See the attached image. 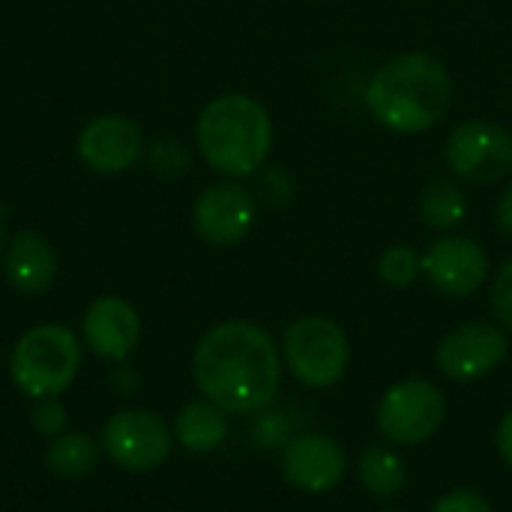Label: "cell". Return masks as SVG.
Listing matches in <instances>:
<instances>
[{"label":"cell","mask_w":512,"mask_h":512,"mask_svg":"<svg viewBox=\"0 0 512 512\" xmlns=\"http://www.w3.org/2000/svg\"><path fill=\"white\" fill-rule=\"evenodd\" d=\"M282 348L255 321L210 327L192 354V378L201 396L225 414H261L282 387Z\"/></svg>","instance_id":"6da1fadb"},{"label":"cell","mask_w":512,"mask_h":512,"mask_svg":"<svg viewBox=\"0 0 512 512\" xmlns=\"http://www.w3.org/2000/svg\"><path fill=\"white\" fill-rule=\"evenodd\" d=\"M453 90V75L438 54L402 51L372 72L363 105L393 135H426L447 117Z\"/></svg>","instance_id":"7a4b0ae2"},{"label":"cell","mask_w":512,"mask_h":512,"mask_svg":"<svg viewBox=\"0 0 512 512\" xmlns=\"http://www.w3.org/2000/svg\"><path fill=\"white\" fill-rule=\"evenodd\" d=\"M273 141V117L267 105L249 93H219L195 120V147L225 180L255 177L270 162Z\"/></svg>","instance_id":"3957f363"},{"label":"cell","mask_w":512,"mask_h":512,"mask_svg":"<svg viewBox=\"0 0 512 512\" xmlns=\"http://www.w3.org/2000/svg\"><path fill=\"white\" fill-rule=\"evenodd\" d=\"M81 369V342L66 324H36L9 351V378L21 396L60 399Z\"/></svg>","instance_id":"277c9868"},{"label":"cell","mask_w":512,"mask_h":512,"mask_svg":"<svg viewBox=\"0 0 512 512\" xmlns=\"http://www.w3.org/2000/svg\"><path fill=\"white\" fill-rule=\"evenodd\" d=\"M282 363L309 390L336 387L351 366L348 333L324 315H303L282 336Z\"/></svg>","instance_id":"5b68a950"},{"label":"cell","mask_w":512,"mask_h":512,"mask_svg":"<svg viewBox=\"0 0 512 512\" xmlns=\"http://www.w3.org/2000/svg\"><path fill=\"white\" fill-rule=\"evenodd\" d=\"M447 420V396L426 378H405L384 390L375 423L393 447L429 444Z\"/></svg>","instance_id":"8992f818"},{"label":"cell","mask_w":512,"mask_h":512,"mask_svg":"<svg viewBox=\"0 0 512 512\" xmlns=\"http://www.w3.org/2000/svg\"><path fill=\"white\" fill-rule=\"evenodd\" d=\"M444 162L471 186L498 183L512 174V129L486 117L462 120L444 141Z\"/></svg>","instance_id":"52a82bcc"},{"label":"cell","mask_w":512,"mask_h":512,"mask_svg":"<svg viewBox=\"0 0 512 512\" xmlns=\"http://www.w3.org/2000/svg\"><path fill=\"white\" fill-rule=\"evenodd\" d=\"M99 447L117 468L129 474H147L168 462L174 432L156 411L126 408L105 420Z\"/></svg>","instance_id":"ba28073f"},{"label":"cell","mask_w":512,"mask_h":512,"mask_svg":"<svg viewBox=\"0 0 512 512\" xmlns=\"http://www.w3.org/2000/svg\"><path fill=\"white\" fill-rule=\"evenodd\" d=\"M192 231L207 246H240L258 225V198L243 180H219L192 204Z\"/></svg>","instance_id":"9c48e42d"},{"label":"cell","mask_w":512,"mask_h":512,"mask_svg":"<svg viewBox=\"0 0 512 512\" xmlns=\"http://www.w3.org/2000/svg\"><path fill=\"white\" fill-rule=\"evenodd\" d=\"M510 357V336L501 324L468 321L453 327L435 348V366L456 384H474L498 372Z\"/></svg>","instance_id":"30bf717a"},{"label":"cell","mask_w":512,"mask_h":512,"mask_svg":"<svg viewBox=\"0 0 512 512\" xmlns=\"http://www.w3.org/2000/svg\"><path fill=\"white\" fill-rule=\"evenodd\" d=\"M147 153L141 126L126 114H96L90 117L75 138L78 162L102 177L132 171Z\"/></svg>","instance_id":"8fae6325"},{"label":"cell","mask_w":512,"mask_h":512,"mask_svg":"<svg viewBox=\"0 0 512 512\" xmlns=\"http://www.w3.org/2000/svg\"><path fill=\"white\" fill-rule=\"evenodd\" d=\"M492 276L489 252L468 234H441L423 252V279L444 297H471Z\"/></svg>","instance_id":"7c38bea8"},{"label":"cell","mask_w":512,"mask_h":512,"mask_svg":"<svg viewBox=\"0 0 512 512\" xmlns=\"http://www.w3.org/2000/svg\"><path fill=\"white\" fill-rule=\"evenodd\" d=\"M288 486L306 495H327L342 486L348 474L345 447L324 432H300L282 447L279 459Z\"/></svg>","instance_id":"4fadbf2b"},{"label":"cell","mask_w":512,"mask_h":512,"mask_svg":"<svg viewBox=\"0 0 512 512\" xmlns=\"http://www.w3.org/2000/svg\"><path fill=\"white\" fill-rule=\"evenodd\" d=\"M81 336L96 357L123 363L141 342V315L129 300L105 294L87 306L81 318Z\"/></svg>","instance_id":"5bb4252c"},{"label":"cell","mask_w":512,"mask_h":512,"mask_svg":"<svg viewBox=\"0 0 512 512\" xmlns=\"http://www.w3.org/2000/svg\"><path fill=\"white\" fill-rule=\"evenodd\" d=\"M3 276L18 294H45L57 279V255L45 234L21 228L6 240L3 249Z\"/></svg>","instance_id":"9a60e30c"},{"label":"cell","mask_w":512,"mask_h":512,"mask_svg":"<svg viewBox=\"0 0 512 512\" xmlns=\"http://www.w3.org/2000/svg\"><path fill=\"white\" fill-rule=\"evenodd\" d=\"M174 441L186 450V453H216L225 441H228V414L213 405V402H189L177 411L174 417Z\"/></svg>","instance_id":"2e32d148"},{"label":"cell","mask_w":512,"mask_h":512,"mask_svg":"<svg viewBox=\"0 0 512 512\" xmlns=\"http://www.w3.org/2000/svg\"><path fill=\"white\" fill-rule=\"evenodd\" d=\"M417 216L435 234H453L468 216V195L459 180H429L417 195Z\"/></svg>","instance_id":"e0dca14e"},{"label":"cell","mask_w":512,"mask_h":512,"mask_svg":"<svg viewBox=\"0 0 512 512\" xmlns=\"http://www.w3.org/2000/svg\"><path fill=\"white\" fill-rule=\"evenodd\" d=\"M357 477L363 492L372 498H399L408 489V468L405 459L384 444L366 447L357 459Z\"/></svg>","instance_id":"ac0fdd59"},{"label":"cell","mask_w":512,"mask_h":512,"mask_svg":"<svg viewBox=\"0 0 512 512\" xmlns=\"http://www.w3.org/2000/svg\"><path fill=\"white\" fill-rule=\"evenodd\" d=\"M99 444L87 432H60L45 450V468L63 480H81L93 474L99 462Z\"/></svg>","instance_id":"d6986e66"},{"label":"cell","mask_w":512,"mask_h":512,"mask_svg":"<svg viewBox=\"0 0 512 512\" xmlns=\"http://www.w3.org/2000/svg\"><path fill=\"white\" fill-rule=\"evenodd\" d=\"M378 279L396 291L411 288L417 279H423V252H417L408 243L387 246L378 258Z\"/></svg>","instance_id":"ffe728a7"},{"label":"cell","mask_w":512,"mask_h":512,"mask_svg":"<svg viewBox=\"0 0 512 512\" xmlns=\"http://www.w3.org/2000/svg\"><path fill=\"white\" fill-rule=\"evenodd\" d=\"M144 156H147L153 174H159L165 180L183 177L189 171V165H192V156H189V150H186V144L180 138H162Z\"/></svg>","instance_id":"44dd1931"},{"label":"cell","mask_w":512,"mask_h":512,"mask_svg":"<svg viewBox=\"0 0 512 512\" xmlns=\"http://www.w3.org/2000/svg\"><path fill=\"white\" fill-rule=\"evenodd\" d=\"M255 180H258V189H255L258 204L264 201V204H270V207H285V204H291L294 195H297V183H294V177H291L282 165H270V162H267V165L255 174Z\"/></svg>","instance_id":"7402d4cb"},{"label":"cell","mask_w":512,"mask_h":512,"mask_svg":"<svg viewBox=\"0 0 512 512\" xmlns=\"http://www.w3.org/2000/svg\"><path fill=\"white\" fill-rule=\"evenodd\" d=\"M294 423L288 414L282 411H261L258 420L252 423V441L264 450H276V447H285L291 438H294Z\"/></svg>","instance_id":"603a6c76"},{"label":"cell","mask_w":512,"mask_h":512,"mask_svg":"<svg viewBox=\"0 0 512 512\" xmlns=\"http://www.w3.org/2000/svg\"><path fill=\"white\" fill-rule=\"evenodd\" d=\"M489 306L495 321L512 333V255L495 270L492 285H489Z\"/></svg>","instance_id":"cb8c5ba5"},{"label":"cell","mask_w":512,"mask_h":512,"mask_svg":"<svg viewBox=\"0 0 512 512\" xmlns=\"http://www.w3.org/2000/svg\"><path fill=\"white\" fill-rule=\"evenodd\" d=\"M66 420L69 411L63 408L60 399H36L30 408V426L42 438H57L60 432H66Z\"/></svg>","instance_id":"d4e9b609"},{"label":"cell","mask_w":512,"mask_h":512,"mask_svg":"<svg viewBox=\"0 0 512 512\" xmlns=\"http://www.w3.org/2000/svg\"><path fill=\"white\" fill-rule=\"evenodd\" d=\"M429 512H495V510H492V504H489L480 492H474V489H453V492L441 495V498L432 504V510Z\"/></svg>","instance_id":"484cf974"},{"label":"cell","mask_w":512,"mask_h":512,"mask_svg":"<svg viewBox=\"0 0 512 512\" xmlns=\"http://www.w3.org/2000/svg\"><path fill=\"white\" fill-rule=\"evenodd\" d=\"M495 444H498V453L504 459V465L512 471V411H507L498 423V432H495Z\"/></svg>","instance_id":"4316f807"},{"label":"cell","mask_w":512,"mask_h":512,"mask_svg":"<svg viewBox=\"0 0 512 512\" xmlns=\"http://www.w3.org/2000/svg\"><path fill=\"white\" fill-rule=\"evenodd\" d=\"M495 222L501 228V234H507L512 240V183L501 192L498 198V207H495Z\"/></svg>","instance_id":"83f0119b"},{"label":"cell","mask_w":512,"mask_h":512,"mask_svg":"<svg viewBox=\"0 0 512 512\" xmlns=\"http://www.w3.org/2000/svg\"><path fill=\"white\" fill-rule=\"evenodd\" d=\"M6 228H3V222H0V258H3V249H6Z\"/></svg>","instance_id":"f1b7e54d"},{"label":"cell","mask_w":512,"mask_h":512,"mask_svg":"<svg viewBox=\"0 0 512 512\" xmlns=\"http://www.w3.org/2000/svg\"><path fill=\"white\" fill-rule=\"evenodd\" d=\"M381 512H402V510H381Z\"/></svg>","instance_id":"f546056e"}]
</instances>
